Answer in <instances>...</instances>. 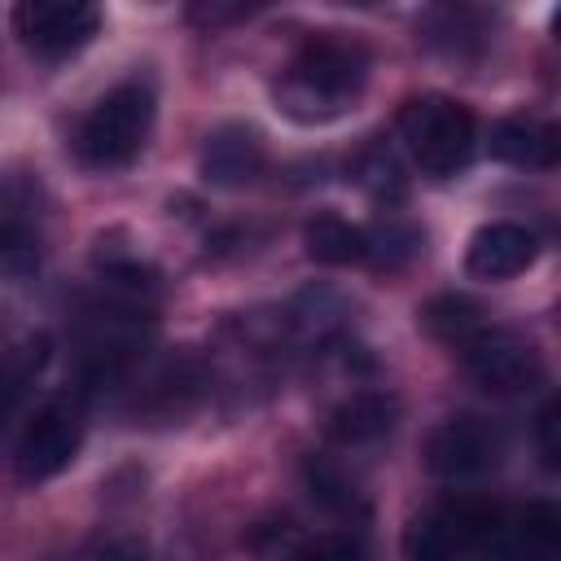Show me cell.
Masks as SVG:
<instances>
[{"label":"cell","instance_id":"3957f363","mask_svg":"<svg viewBox=\"0 0 561 561\" xmlns=\"http://www.w3.org/2000/svg\"><path fill=\"white\" fill-rule=\"evenodd\" d=\"M399 140L408 158L421 167V175L447 180L469 167L473 158V114L451 96H416L399 110Z\"/></svg>","mask_w":561,"mask_h":561},{"label":"cell","instance_id":"8fae6325","mask_svg":"<svg viewBox=\"0 0 561 561\" xmlns=\"http://www.w3.org/2000/svg\"><path fill=\"white\" fill-rule=\"evenodd\" d=\"M486 153L508 167H552L557 162V127L539 118H500L486 131Z\"/></svg>","mask_w":561,"mask_h":561},{"label":"cell","instance_id":"ffe728a7","mask_svg":"<svg viewBox=\"0 0 561 561\" xmlns=\"http://www.w3.org/2000/svg\"><path fill=\"white\" fill-rule=\"evenodd\" d=\"M561 416V408L557 403H548L543 412H539V443H543V460H548V469H557V456H561V443H557V421Z\"/></svg>","mask_w":561,"mask_h":561},{"label":"cell","instance_id":"9a60e30c","mask_svg":"<svg viewBox=\"0 0 561 561\" xmlns=\"http://www.w3.org/2000/svg\"><path fill=\"white\" fill-rule=\"evenodd\" d=\"M421 245H425L421 228H412V224H403V219H386V224H377L373 232H364V259H373V263H381V267H399V263L416 259Z\"/></svg>","mask_w":561,"mask_h":561},{"label":"cell","instance_id":"8992f818","mask_svg":"<svg viewBox=\"0 0 561 561\" xmlns=\"http://www.w3.org/2000/svg\"><path fill=\"white\" fill-rule=\"evenodd\" d=\"M13 26L31 53L70 57L96 35L101 9L88 0H22L13 9Z\"/></svg>","mask_w":561,"mask_h":561},{"label":"cell","instance_id":"6da1fadb","mask_svg":"<svg viewBox=\"0 0 561 561\" xmlns=\"http://www.w3.org/2000/svg\"><path fill=\"white\" fill-rule=\"evenodd\" d=\"M368 79V57L346 39H311L276 83V110L294 123H329L355 105Z\"/></svg>","mask_w":561,"mask_h":561},{"label":"cell","instance_id":"7c38bea8","mask_svg":"<svg viewBox=\"0 0 561 561\" xmlns=\"http://www.w3.org/2000/svg\"><path fill=\"white\" fill-rule=\"evenodd\" d=\"M394 416H399V403L386 390H355L329 412V434L337 443H351V447L355 443H373V438L390 434Z\"/></svg>","mask_w":561,"mask_h":561},{"label":"cell","instance_id":"277c9868","mask_svg":"<svg viewBox=\"0 0 561 561\" xmlns=\"http://www.w3.org/2000/svg\"><path fill=\"white\" fill-rule=\"evenodd\" d=\"M456 346H460L465 373L491 394H522V390H535L543 381V359H539L535 342H526L517 329L478 324Z\"/></svg>","mask_w":561,"mask_h":561},{"label":"cell","instance_id":"7a4b0ae2","mask_svg":"<svg viewBox=\"0 0 561 561\" xmlns=\"http://www.w3.org/2000/svg\"><path fill=\"white\" fill-rule=\"evenodd\" d=\"M153 127V92L145 83L110 88L75 127V153L92 171H118L136 162Z\"/></svg>","mask_w":561,"mask_h":561},{"label":"cell","instance_id":"9c48e42d","mask_svg":"<svg viewBox=\"0 0 561 561\" xmlns=\"http://www.w3.org/2000/svg\"><path fill=\"white\" fill-rule=\"evenodd\" d=\"M535 254H539V241H535L530 228L508 224V219H495V224H482L469 237L465 267L478 280H508V276H522L535 263Z\"/></svg>","mask_w":561,"mask_h":561},{"label":"cell","instance_id":"4fadbf2b","mask_svg":"<svg viewBox=\"0 0 561 561\" xmlns=\"http://www.w3.org/2000/svg\"><path fill=\"white\" fill-rule=\"evenodd\" d=\"M302 245L316 263H329V267H346V263H359L364 259V228H355L351 219L333 215V210H320L307 219L302 228Z\"/></svg>","mask_w":561,"mask_h":561},{"label":"cell","instance_id":"5b68a950","mask_svg":"<svg viewBox=\"0 0 561 561\" xmlns=\"http://www.w3.org/2000/svg\"><path fill=\"white\" fill-rule=\"evenodd\" d=\"M79 443H83L79 403H70V399H48V403L26 421V430H22V438H18V456H13L18 478H22V482H48V478H57V473L75 460Z\"/></svg>","mask_w":561,"mask_h":561},{"label":"cell","instance_id":"52a82bcc","mask_svg":"<svg viewBox=\"0 0 561 561\" xmlns=\"http://www.w3.org/2000/svg\"><path fill=\"white\" fill-rule=\"evenodd\" d=\"M500 434L482 421V416H447L430 430L425 438V465L438 478L465 482V478H482L500 465Z\"/></svg>","mask_w":561,"mask_h":561},{"label":"cell","instance_id":"ac0fdd59","mask_svg":"<svg viewBox=\"0 0 561 561\" xmlns=\"http://www.w3.org/2000/svg\"><path fill=\"white\" fill-rule=\"evenodd\" d=\"M92 561H149V548L136 535H114L92 552Z\"/></svg>","mask_w":561,"mask_h":561},{"label":"cell","instance_id":"5bb4252c","mask_svg":"<svg viewBox=\"0 0 561 561\" xmlns=\"http://www.w3.org/2000/svg\"><path fill=\"white\" fill-rule=\"evenodd\" d=\"M39 259H44L39 237H35L26 224L4 219V224H0V280H9V285L31 280V276L39 272Z\"/></svg>","mask_w":561,"mask_h":561},{"label":"cell","instance_id":"30bf717a","mask_svg":"<svg viewBox=\"0 0 561 561\" xmlns=\"http://www.w3.org/2000/svg\"><path fill=\"white\" fill-rule=\"evenodd\" d=\"M263 171V140L250 123H224L202 140V180L215 188H241Z\"/></svg>","mask_w":561,"mask_h":561},{"label":"cell","instance_id":"2e32d148","mask_svg":"<svg viewBox=\"0 0 561 561\" xmlns=\"http://www.w3.org/2000/svg\"><path fill=\"white\" fill-rule=\"evenodd\" d=\"M39 359H44V337H31V342H22L18 351H9V355L0 359V425H4V416L13 412V403L22 399L26 381H31L35 368H39Z\"/></svg>","mask_w":561,"mask_h":561},{"label":"cell","instance_id":"e0dca14e","mask_svg":"<svg viewBox=\"0 0 561 561\" xmlns=\"http://www.w3.org/2000/svg\"><path fill=\"white\" fill-rule=\"evenodd\" d=\"M421 320H425V329H430V333L460 342L465 333H473V329H478V307H473L469 298H460V294H443V298L425 302Z\"/></svg>","mask_w":561,"mask_h":561},{"label":"cell","instance_id":"ba28073f","mask_svg":"<svg viewBox=\"0 0 561 561\" xmlns=\"http://www.w3.org/2000/svg\"><path fill=\"white\" fill-rule=\"evenodd\" d=\"M495 522L473 508H434L403 530V561H469Z\"/></svg>","mask_w":561,"mask_h":561},{"label":"cell","instance_id":"d6986e66","mask_svg":"<svg viewBox=\"0 0 561 561\" xmlns=\"http://www.w3.org/2000/svg\"><path fill=\"white\" fill-rule=\"evenodd\" d=\"M294 561H359V548L346 543V539H320L307 552H298Z\"/></svg>","mask_w":561,"mask_h":561}]
</instances>
